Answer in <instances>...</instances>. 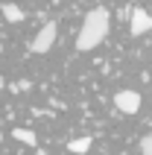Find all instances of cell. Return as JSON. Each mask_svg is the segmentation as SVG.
<instances>
[{
  "label": "cell",
  "instance_id": "cell-1",
  "mask_svg": "<svg viewBox=\"0 0 152 155\" xmlns=\"http://www.w3.org/2000/svg\"><path fill=\"white\" fill-rule=\"evenodd\" d=\"M111 29V15L108 9H91L88 15H85L82 21V29H79V35H76V50L79 53H88L94 50V47H100L102 41H105V35H108Z\"/></svg>",
  "mask_w": 152,
  "mask_h": 155
},
{
  "label": "cell",
  "instance_id": "cell-2",
  "mask_svg": "<svg viewBox=\"0 0 152 155\" xmlns=\"http://www.w3.org/2000/svg\"><path fill=\"white\" fill-rule=\"evenodd\" d=\"M56 32H59V26H56V21H47V24L38 29V35L32 38V44H29V50L35 53V56H44V53H50L53 41H56Z\"/></svg>",
  "mask_w": 152,
  "mask_h": 155
},
{
  "label": "cell",
  "instance_id": "cell-3",
  "mask_svg": "<svg viewBox=\"0 0 152 155\" xmlns=\"http://www.w3.org/2000/svg\"><path fill=\"white\" fill-rule=\"evenodd\" d=\"M114 105L123 114H137L140 111V94L137 91H117L114 94Z\"/></svg>",
  "mask_w": 152,
  "mask_h": 155
},
{
  "label": "cell",
  "instance_id": "cell-4",
  "mask_svg": "<svg viewBox=\"0 0 152 155\" xmlns=\"http://www.w3.org/2000/svg\"><path fill=\"white\" fill-rule=\"evenodd\" d=\"M132 35H146L152 29V15L146 9H132V24H129Z\"/></svg>",
  "mask_w": 152,
  "mask_h": 155
},
{
  "label": "cell",
  "instance_id": "cell-5",
  "mask_svg": "<svg viewBox=\"0 0 152 155\" xmlns=\"http://www.w3.org/2000/svg\"><path fill=\"white\" fill-rule=\"evenodd\" d=\"M12 138L26 143V147H35V143H38V135H35L32 129H12Z\"/></svg>",
  "mask_w": 152,
  "mask_h": 155
},
{
  "label": "cell",
  "instance_id": "cell-6",
  "mask_svg": "<svg viewBox=\"0 0 152 155\" xmlns=\"http://www.w3.org/2000/svg\"><path fill=\"white\" fill-rule=\"evenodd\" d=\"M91 143H94V140L88 138V135H85V138H76V140H70V143H68V149H70L73 155H85L88 149H91Z\"/></svg>",
  "mask_w": 152,
  "mask_h": 155
},
{
  "label": "cell",
  "instance_id": "cell-7",
  "mask_svg": "<svg viewBox=\"0 0 152 155\" xmlns=\"http://www.w3.org/2000/svg\"><path fill=\"white\" fill-rule=\"evenodd\" d=\"M3 15H6L9 24H21V21H24V12H21L15 3H6V6H3Z\"/></svg>",
  "mask_w": 152,
  "mask_h": 155
},
{
  "label": "cell",
  "instance_id": "cell-8",
  "mask_svg": "<svg viewBox=\"0 0 152 155\" xmlns=\"http://www.w3.org/2000/svg\"><path fill=\"white\" fill-rule=\"evenodd\" d=\"M140 152H144V155H152V135H146V138L140 140Z\"/></svg>",
  "mask_w": 152,
  "mask_h": 155
}]
</instances>
